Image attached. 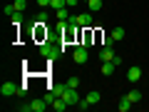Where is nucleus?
<instances>
[{"label":"nucleus","instance_id":"6e6552de","mask_svg":"<svg viewBox=\"0 0 149 112\" xmlns=\"http://www.w3.org/2000/svg\"><path fill=\"white\" fill-rule=\"evenodd\" d=\"M100 60L102 62H112V60H114V50L112 48H102L100 50Z\"/></svg>","mask_w":149,"mask_h":112},{"label":"nucleus","instance_id":"2eb2a0df","mask_svg":"<svg viewBox=\"0 0 149 112\" xmlns=\"http://www.w3.org/2000/svg\"><path fill=\"white\" fill-rule=\"evenodd\" d=\"M127 97H129L132 102H142V92H139V90H129Z\"/></svg>","mask_w":149,"mask_h":112},{"label":"nucleus","instance_id":"a211bd4d","mask_svg":"<svg viewBox=\"0 0 149 112\" xmlns=\"http://www.w3.org/2000/svg\"><path fill=\"white\" fill-rule=\"evenodd\" d=\"M10 20H13V25H20V22H22V13H13V15H10Z\"/></svg>","mask_w":149,"mask_h":112},{"label":"nucleus","instance_id":"aec40b11","mask_svg":"<svg viewBox=\"0 0 149 112\" xmlns=\"http://www.w3.org/2000/svg\"><path fill=\"white\" fill-rule=\"evenodd\" d=\"M67 87H74V90H77V87H80V77H70V80H67Z\"/></svg>","mask_w":149,"mask_h":112},{"label":"nucleus","instance_id":"412c9836","mask_svg":"<svg viewBox=\"0 0 149 112\" xmlns=\"http://www.w3.org/2000/svg\"><path fill=\"white\" fill-rule=\"evenodd\" d=\"M37 22H47V10H45V8L37 13Z\"/></svg>","mask_w":149,"mask_h":112},{"label":"nucleus","instance_id":"1a4fd4ad","mask_svg":"<svg viewBox=\"0 0 149 112\" xmlns=\"http://www.w3.org/2000/svg\"><path fill=\"white\" fill-rule=\"evenodd\" d=\"M132 105H134V102H132V100H129V97H127V95H124V97H122V100H119V105H117V107H119V112H127V110H132Z\"/></svg>","mask_w":149,"mask_h":112},{"label":"nucleus","instance_id":"39448f33","mask_svg":"<svg viewBox=\"0 0 149 112\" xmlns=\"http://www.w3.org/2000/svg\"><path fill=\"white\" fill-rule=\"evenodd\" d=\"M17 87H20V85H15V82H3V85H0V95H3V97L17 95Z\"/></svg>","mask_w":149,"mask_h":112},{"label":"nucleus","instance_id":"dca6fc26","mask_svg":"<svg viewBox=\"0 0 149 112\" xmlns=\"http://www.w3.org/2000/svg\"><path fill=\"white\" fill-rule=\"evenodd\" d=\"M52 107H55V110H57V112H62V110H65V107H70V105H67V102H65V100H62V97H57V100H55V102H52Z\"/></svg>","mask_w":149,"mask_h":112},{"label":"nucleus","instance_id":"f03ea898","mask_svg":"<svg viewBox=\"0 0 149 112\" xmlns=\"http://www.w3.org/2000/svg\"><path fill=\"white\" fill-rule=\"evenodd\" d=\"M47 105L50 102L45 100V97H40V100H32V102H27V105H20V110L22 112H45Z\"/></svg>","mask_w":149,"mask_h":112},{"label":"nucleus","instance_id":"5701e85b","mask_svg":"<svg viewBox=\"0 0 149 112\" xmlns=\"http://www.w3.org/2000/svg\"><path fill=\"white\" fill-rule=\"evenodd\" d=\"M102 45H104V48H112V45H114V37H112V35H107L104 40H102Z\"/></svg>","mask_w":149,"mask_h":112},{"label":"nucleus","instance_id":"7ed1b4c3","mask_svg":"<svg viewBox=\"0 0 149 112\" xmlns=\"http://www.w3.org/2000/svg\"><path fill=\"white\" fill-rule=\"evenodd\" d=\"M60 97H62L67 105H80V95H77V90H74V87H67V82H65L62 95H60Z\"/></svg>","mask_w":149,"mask_h":112},{"label":"nucleus","instance_id":"0eeeda50","mask_svg":"<svg viewBox=\"0 0 149 112\" xmlns=\"http://www.w3.org/2000/svg\"><path fill=\"white\" fill-rule=\"evenodd\" d=\"M127 80H129V82H139V80H142V67H137V65L129 67V70H127Z\"/></svg>","mask_w":149,"mask_h":112},{"label":"nucleus","instance_id":"6ab92c4d","mask_svg":"<svg viewBox=\"0 0 149 112\" xmlns=\"http://www.w3.org/2000/svg\"><path fill=\"white\" fill-rule=\"evenodd\" d=\"M50 8L60 10V8H67V3H65V0H52V3H50Z\"/></svg>","mask_w":149,"mask_h":112},{"label":"nucleus","instance_id":"20e7f679","mask_svg":"<svg viewBox=\"0 0 149 112\" xmlns=\"http://www.w3.org/2000/svg\"><path fill=\"white\" fill-rule=\"evenodd\" d=\"M72 60L77 65H85L87 60H90V55H87V48L85 45H77V48H74V52H72Z\"/></svg>","mask_w":149,"mask_h":112},{"label":"nucleus","instance_id":"f8f14e48","mask_svg":"<svg viewBox=\"0 0 149 112\" xmlns=\"http://www.w3.org/2000/svg\"><path fill=\"white\" fill-rule=\"evenodd\" d=\"M85 3H87V8H90L92 13H95V10H102V5H104L102 0H85Z\"/></svg>","mask_w":149,"mask_h":112},{"label":"nucleus","instance_id":"9b49d317","mask_svg":"<svg viewBox=\"0 0 149 112\" xmlns=\"http://www.w3.org/2000/svg\"><path fill=\"white\" fill-rule=\"evenodd\" d=\"M55 15H57V20H60V22H67V20H70L67 8H60V10H55Z\"/></svg>","mask_w":149,"mask_h":112},{"label":"nucleus","instance_id":"b1692460","mask_svg":"<svg viewBox=\"0 0 149 112\" xmlns=\"http://www.w3.org/2000/svg\"><path fill=\"white\" fill-rule=\"evenodd\" d=\"M50 3H52V0H37V5H40V8H47Z\"/></svg>","mask_w":149,"mask_h":112},{"label":"nucleus","instance_id":"ddd939ff","mask_svg":"<svg viewBox=\"0 0 149 112\" xmlns=\"http://www.w3.org/2000/svg\"><path fill=\"white\" fill-rule=\"evenodd\" d=\"M109 35L114 37V43H119V40H124V27H114V30H112Z\"/></svg>","mask_w":149,"mask_h":112},{"label":"nucleus","instance_id":"4468645a","mask_svg":"<svg viewBox=\"0 0 149 112\" xmlns=\"http://www.w3.org/2000/svg\"><path fill=\"white\" fill-rule=\"evenodd\" d=\"M85 100H87V102H90V105H97V102H100V100H102V97H100V92H97V90H92V92H90V95H87V97H85Z\"/></svg>","mask_w":149,"mask_h":112},{"label":"nucleus","instance_id":"423d86ee","mask_svg":"<svg viewBox=\"0 0 149 112\" xmlns=\"http://www.w3.org/2000/svg\"><path fill=\"white\" fill-rule=\"evenodd\" d=\"M74 22L85 30V27H92V15L90 13H82V15H74Z\"/></svg>","mask_w":149,"mask_h":112},{"label":"nucleus","instance_id":"9d476101","mask_svg":"<svg viewBox=\"0 0 149 112\" xmlns=\"http://www.w3.org/2000/svg\"><path fill=\"white\" fill-rule=\"evenodd\" d=\"M114 67H117L114 62H102V75H104V77H109V75L114 72Z\"/></svg>","mask_w":149,"mask_h":112},{"label":"nucleus","instance_id":"4be33fe9","mask_svg":"<svg viewBox=\"0 0 149 112\" xmlns=\"http://www.w3.org/2000/svg\"><path fill=\"white\" fill-rule=\"evenodd\" d=\"M45 100H47L50 105H52V102L57 100V95H55V90H50V92H45Z\"/></svg>","mask_w":149,"mask_h":112},{"label":"nucleus","instance_id":"f257e3e1","mask_svg":"<svg viewBox=\"0 0 149 112\" xmlns=\"http://www.w3.org/2000/svg\"><path fill=\"white\" fill-rule=\"evenodd\" d=\"M60 52H62V45H55V43H42L40 45V55L45 60H55Z\"/></svg>","mask_w":149,"mask_h":112},{"label":"nucleus","instance_id":"f3484780","mask_svg":"<svg viewBox=\"0 0 149 112\" xmlns=\"http://www.w3.org/2000/svg\"><path fill=\"white\" fill-rule=\"evenodd\" d=\"M25 5H27V0H15V3H13V8H15L17 13H22V10H25Z\"/></svg>","mask_w":149,"mask_h":112}]
</instances>
